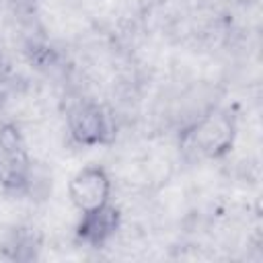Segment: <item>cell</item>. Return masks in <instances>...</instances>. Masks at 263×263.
I'll list each match as a JSON object with an SVG mask.
<instances>
[{
  "mask_svg": "<svg viewBox=\"0 0 263 263\" xmlns=\"http://www.w3.org/2000/svg\"><path fill=\"white\" fill-rule=\"evenodd\" d=\"M68 127L72 138L82 146L111 144L115 125L111 115L92 101H78L68 113Z\"/></svg>",
  "mask_w": 263,
  "mask_h": 263,
  "instance_id": "cell-2",
  "label": "cell"
},
{
  "mask_svg": "<svg viewBox=\"0 0 263 263\" xmlns=\"http://www.w3.org/2000/svg\"><path fill=\"white\" fill-rule=\"evenodd\" d=\"M232 136H234L232 119L228 115H214L212 113L205 119H201L187 134V140H189V148H193L201 156L216 158L230 148Z\"/></svg>",
  "mask_w": 263,
  "mask_h": 263,
  "instance_id": "cell-3",
  "label": "cell"
},
{
  "mask_svg": "<svg viewBox=\"0 0 263 263\" xmlns=\"http://www.w3.org/2000/svg\"><path fill=\"white\" fill-rule=\"evenodd\" d=\"M31 179V160L21 129L14 123L0 127V185L8 191L27 189Z\"/></svg>",
  "mask_w": 263,
  "mask_h": 263,
  "instance_id": "cell-1",
  "label": "cell"
},
{
  "mask_svg": "<svg viewBox=\"0 0 263 263\" xmlns=\"http://www.w3.org/2000/svg\"><path fill=\"white\" fill-rule=\"evenodd\" d=\"M111 181L101 166H84L80 168L68 183L70 201L80 210H92L109 201Z\"/></svg>",
  "mask_w": 263,
  "mask_h": 263,
  "instance_id": "cell-4",
  "label": "cell"
},
{
  "mask_svg": "<svg viewBox=\"0 0 263 263\" xmlns=\"http://www.w3.org/2000/svg\"><path fill=\"white\" fill-rule=\"evenodd\" d=\"M119 222V210L107 201L99 208L82 212V218L76 226V236L88 247H103L111 236H115Z\"/></svg>",
  "mask_w": 263,
  "mask_h": 263,
  "instance_id": "cell-5",
  "label": "cell"
}]
</instances>
